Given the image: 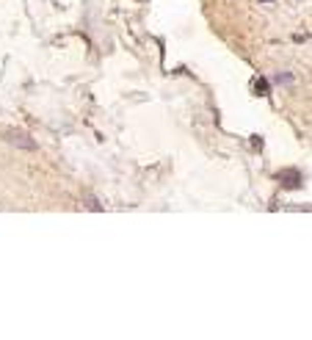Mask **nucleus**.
<instances>
[{
	"label": "nucleus",
	"mask_w": 312,
	"mask_h": 340,
	"mask_svg": "<svg viewBox=\"0 0 312 340\" xmlns=\"http://www.w3.org/2000/svg\"><path fill=\"white\" fill-rule=\"evenodd\" d=\"M6 139H9V144H14V147H22V149H36V141L28 139L25 133L9 130V133H6Z\"/></svg>",
	"instance_id": "nucleus-1"
},
{
	"label": "nucleus",
	"mask_w": 312,
	"mask_h": 340,
	"mask_svg": "<svg viewBox=\"0 0 312 340\" xmlns=\"http://www.w3.org/2000/svg\"><path fill=\"white\" fill-rule=\"evenodd\" d=\"M86 205H89L91 210H100V205H97V199H91V196H89V199H86Z\"/></svg>",
	"instance_id": "nucleus-2"
}]
</instances>
